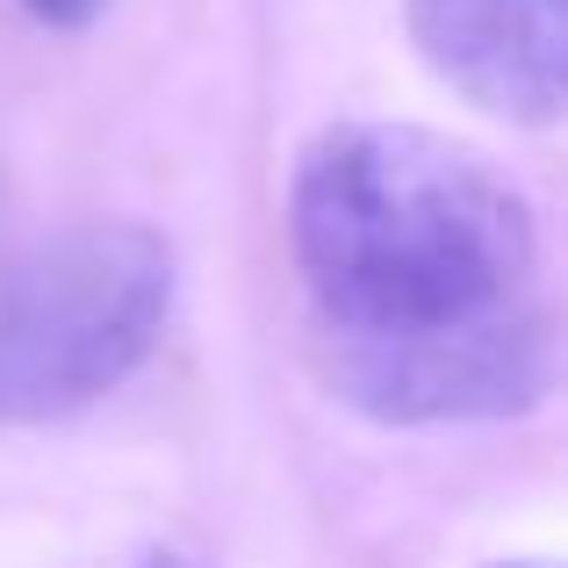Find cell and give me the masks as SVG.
I'll return each instance as SVG.
<instances>
[{
    "instance_id": "cell-1",
    "label": "cell",
    "mask_w": 568,
    "mask_h": 568,
    "mask_svg": "<svg viewBox=\"0 0 568 568\" xmlns=\"http://www.w3.org/2000/svg\"><path fill=\"white\" fill-rule=\"evenodd\" d=\"M303 288L332 338L468 324L526 303L532 216L468 144L410 123H338L288 187Z\"/></svg>"
},
{
    "instance_id": "cell-2",
    "label": "cell",
    "mask_w": 568,
    "mask_h": 568,
    "mask_svg": "<svg viewBox=\"0 0 568 568\" xmlns=\"http://www.w3.org/2000/svg\"><path fill=\"white\" fill-rule=\"evenodd\" d=\"M173 310V252L123 216L0 245V425H58L144 367Z\"/></svg>"
},
{
    "instance_id": "cell-4",
    "label": "cell",
    "mask_w": 568,
    "mask_h": 568,
    "mask_svg": "<svg viewBox=\"0 0 568 568\" xmlns=\"http://www.w3.org/2000/svg\"><path fill=\"white\" fill-rule=\"evenodd\" d=\"M425 65L497 123L568 115V0H403Z\"/></svg>"
},
{
    "instance_id": "cell-7",
    "label": "cell",
    "mask_w": 568,
    "mask_h": 568,
    "mask_svg": "<svg viewBox=\"0 0 568 568\" xmlns=\"http://www.w3.org/2000/svg\"><path fill=\"white\" fill-rule=\"evenodd\" d=\"M497 568H532V561H497Z\"/></svg>"
},
{
    "instance_id": "cell-6",
    "label": "cell",
    "mask_w": 568,
    "mask_h": 568,
    "mask_svg": "<svg viewBox=\"0 0 568 568\" xmlns=\"http://www.w3.org/2000/svg\"><path fill=\"white\" fill-rule=\"evenodd\" d=\"M144 568H187V561H166V555H159V561H144Z\"/></svg>"
},
{
    "instance_id": "cell-3",
    "label": "cell",
    "mask_w": 568,
    "mask_h": 568,
    "mask_svg": "<svg viewBox=\"0 0 568 568\" xmlns=\"http://www.w3.org/2000/svg\"><path fill=\"white\" fill-rule=\"evenodd\" d=\"M547 317L532 303L388 338H332V382L388 425L504 417L547 388Z\"/></svg>"
},
{
    "instance_id": "cell-5",
    "label": "cell",
    "mask_w": 568,
    "mask_h": 568,
    "mask_svg": "<svg viewBox=\"0 0 568 568\" xmlns=\"http://www.w3.org/2000/svg\"><path fill=\"white\" fill-rule=\"evenodd\" d=\"M22 8L37 14V22H51V29H87L109 0H22Z\"/></svg>"
}]
</instances>
